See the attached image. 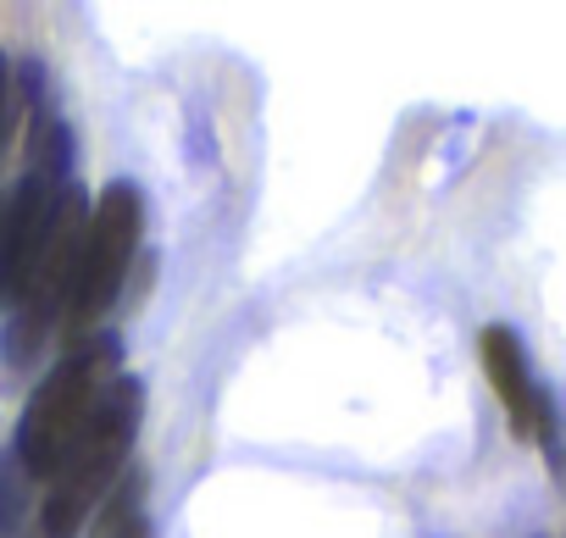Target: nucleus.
<instances>
[{"label": "nucleus", "mask_w": 566, "mask_h": 538, "mask_svg": "<svg viewBox=\"0 0 566 538\" xmlns=\"http://www.w3.org/2000/svg\"><path fill=\"white\" fill-rule=\"evenodd\" d=\"M139 416H145V389L134 378H117L95 416L84 422V433L73 439V450L62 455V466L45 483V505H40V527L45 538H78L84 521L101 510L106 488L117 483L134 439H139Z\"/></svg>", "instance_id": "1"}, {"label": "nucleus", "mask_w": 566, "mask_h": 538, "mask_svg": "<svg viewBox=\"0 0 566 538\" xmlns=\"http://www.w3.org/2000/svg\"><path fill=\"white\" fill-rule=\"evenodd\" d=\"M117 378H123V372H117V339L95 334V339L73 345V350L51 367V378L34 389V400H29V411H23V422H18V450H12L18 466H23L29 477L51 483V472L62 466V455L73 450V439L84 433V422L95 416L101 394H106Z\"/></svg>", "instance_id": "2"}, {"label": "nucleus", "mask_w": 566, "mask_h": 538, "mask_svg": "<svg viewBox=\"0 0 566 538\" xmlns=\"http://www.w3.org/2000/svg\"><path fill=\"white\" fill-rule=\"evenodd\" d=\"M139 239H145V194H139V183L117 178L90 205V222H84L78 250H73V278H67V306H62V328L73 345L95 339L101 317L112 312V300L128 278V261H134Z\"/></svg>", "instance_id": "3"}, {"label": "nucleus", "mask_w": 566, "mask_h": 538, "mask_svg": "<svg viewBox=\"0 0 566 538\" xmlns=\"http://www.w3.org/2000/svg\"><path fill=\"white\" fill-rule=\"evenodd\" d=\"M478 350H483V372H489V383H494V394H500L511 428H516L522 439L549 444V439H555V411H549V400H544V389H538V378H533V367H527L522 339H516L511 328H483V345H478Z\"/></svg>", "instance_id": "4"}, {"label": "nucleus", "mask_w": 566, "mask_h": 538, "mask_svg": "<svg viewBox=\"0 0 566 538\" xmlns=\"http://www.w3.org/2000/svg\"><path fill=\"white\" fill-rule=\"evenodd\" d=\"M29 516V472H18V455H0V538H12Z\"/></svg>", "instance_id": "5"}, {"label": "nucleus", "mask_w": 566, "mask_h": 538, "mask_svg": "<svg viewBox=\"0 0 566 538\" xmlns=\"http://www.w3.org/2000/svg\"><path fill=\"white\" fill-rule=\"evenodd\" d=\"M145 483L134 477L128 488H117V499H112V510H106V521H101V538H145Z\"/></svg>", "instance_id": "6"}, {"label": "nucleus", "mask_w": 566, "mask_h": 538, "mask_svg": "<svg viewBox=\"0 0 566 538\" xmlns=\"http://www.w3.org/2000/svg\"><path fill=\"white\" fill-rule=\"evenodd\" d=\"M0 145H7V56H0Z\"/></svg>", "instance_id": "7"}]
</instances>
